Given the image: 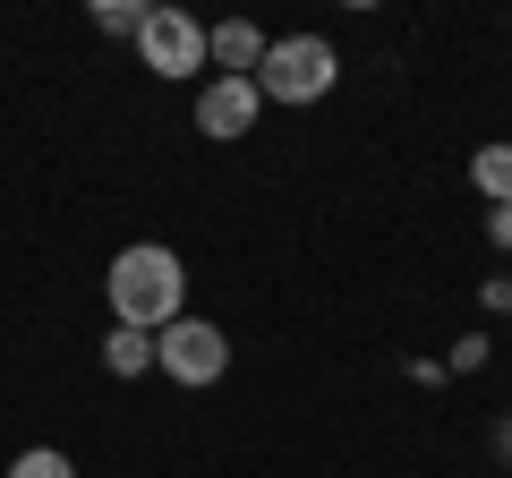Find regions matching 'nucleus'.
Returning <instances> with one entry per match:
<instances>
[{
	"label": "nucleus",
	"instance_id": "nucleus-1",
	"mask_svg": "<svg viewBox=\"0 0 512 478\" xmlns=\"http://www.w3.org/2000/svg\"><path fill=\"white\" fill-rule=\"evenodd\" d=\"M111 291V325H137V333H163L188 316V265L171 257L163 239H137V248H120L103 274Z\"/></svg>",
	"mask_w": 512,
	"mask_h": 478
},
{
	"label": "nucleus",
	"instance_id": "nucleus-2",
	"mask_svg": "<svg viewBox=\"0 0 512 478\" xmlns=\"http://www.w3.org/2000/svg\"><path fill=\"white\" fill-rule=\"evenodd\" d=\"M333 77H342V52H333L325 35H282V43H265L256 94H265V103H325Z\"/></svg>",
	"mask_w": 512,
	"mask_h": 478
},
{
	"label": "nucleus",
	"instance_id": "nucleus-3",
	"mask_svg": "<svg viewBox=\"0 0 512 478\" xmlns=\"http://www.w3.org/2000/svg\"><path fill=\"white\" fill-rule=\"evenodd\" d=\"M154 368H163L171 385H214V376L231 368V333H222L214 316H180V325L154 333Z\"/></svg>",
	"mask_w": 512,
	"mask_h": 478
},
{
	"label": "nucleus",
	"instance_id": "nucleus-4",
	"mask_svg": "<svg viewBox=\"0 0 512 478\" xmlns=\"http://www.w3.org/2000/svg\"><path fill=\"white\" fill-rule=\"evenodd\" d=\"M137 60H146L154 77H188L214 60V35H205L188 9H146V26H137Z\"/></svg>",
	"mask_w": 512,
	"mask_h": 478
},
{
	"label": "nucleus",
	"instance_id": "nucleus-5",
	"mask_svg": "<svg viewBox=\"0 0 512 478\" xmlns=\"http://www.w3.org/2000/svg\"><path fill=\"white\" fill-rule=\"evenodd\" d=\"M256 77H205L197 86V137H214V146H231V137H256Z\"/></svg>",
	"mask_w": 512,
	"mask_h": 478
},
{
	"label": "nucleus",
	"instance_id": "nucleus-6",
	"mask_svg": "<svg viewBox=\"0 0 512 478\" xmlns=\"http://www.w3.org/2000/svg\"><path fill=\"white\" fill-rule=\"evenodd\" d=\"M205 35H214L222 77H256V69H265V35H256L248 18H231V26H205Z\"/></svg>",
	"mask_w": 512,
	"mask_h": 478
},
{
	"label": "nucleus",
	"instance_id": "nucleus-7",
	"mask_svg": "<svg viewBox=\"0 0 512 478\" xmlns=\"http://www.w3.org/2000/svg\"><path fill=\"white\" fill-rule=\"evenodd\" d=\"M103 368H111V376H146V368H154V333L111 325V333H103Z\"/></svg>",
	"mask_w": 512,
	"mask_h": 478
},
{
	"label": "nucleus",
	"instance_id": "nucleus-8",
	"mask_svg": "<svg viewBox=\"0 0 512 478\" xmlns=\"http://www.w3.org/2000/svg\"><path fill=\"white\" fill-rule=\"evenodd\" d=\"M470 180H478V197L512 205V146H478L470 154Z\"/></svg>",
	"mask_w": 512,
	"mask_h": 478
},
{
	"label": "nucleus",
	"instance_id": "nucleus-9",
	"mask_svg": "<svg viewBox=\"0 0 512 478\" xmlns=\"http://www.w3.org/2000/svg\"><path fill=\"white\" fill-rule=\"evenodd\" d=\"M9 478H77V461H69V453H52V444H35V453L9 461Z\"/></svg>",
	"mask_w": 512,
	"mask_h": 478
},
{
	"label": "nucleus",
	"instance_id": "nucleus-10",
	"mask_svg": "<svg viewBox=\"0 0 512 478\" xmlns=\"http://www.w3.org/2000/svg\"><path fill=\"white\" fill-rule=\"evenodd\" d=\"M94 26L103 35H137L146 26V0H94Z\"/></svg>",
	"mask_w": 512,
	"mask_h": 478
},
{
	"label": "nucleus",
	"instance_id": "nucleus-11",
	"mask_svg": "<svg viewBox=\"0 0 512 478\" xmlns=\"http://www.w3.org/2000/svg\"><path fill=\"white\" fill-rule=\"evenodd\" d=\"M487 239H495V248H512V205H495V214H487Z\"/></svg>",
	"mask_w": 512,
	"mask_h": 478
},
{
	"label": "nucleus",
	"instance_id": "nucleus-12",
	"mask_svg": "<svg viewBox=\"0 0 512 478\" xmlns=\"http://www.w3.org/2000/svg\"><path fill=\"white\" fill-rule=\"evenodd\" d=\"M0 478H9V470H0Z\"/></svg>",
	"mask_w": 512,
	"mask_h": 478
}]
</instances>
